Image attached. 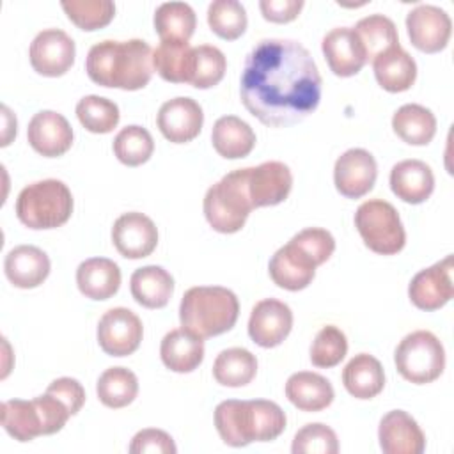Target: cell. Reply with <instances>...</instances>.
I'll return each instance as SVG.
<instances>
[{
	"mask_svg": "<svg viewBox=\"0 0 454 454\" xmlns=\"http://www.w3.org/2000/svg\"><path fill=\"white\" fill-rule=\"evenodd\" d=\"M321 74L309 50L293 39H262L245 59L239 94L262 124L291 126L321 99Z\"/></svg>",
	"mask_w": 454,
	"mask_h": 454,
	"instance_id": "cell-1",
	"label": "cell"
},
{
	"mask_svg": "<svg viewBox=\"0 0 454 454\" xmlns=\"http://www.w3.org/2000/svg\"><path fill=\"white\" fill-rule=\"evenodd\" d=\"M85 71L101 87L138 90L153 76V50L142 39H106L89 50Z\"/></svg>",
	"mask_w": 454,
	"mask_h": 454,
	"instance_id": "cell-2",
	"label": "cell"
},
{
	"mask_svg": "<svg viewBox=\"0 0 454 454\" xmlns=\"http://www.w3.org/2000/svg\"><path fill=\"white\" fill-rule=\"evenodd\" d=\"M215 426L231 447H245L250 442H270L286 429L284 410L266 399H227L215 408Z\"/></svg>",
	"mask_w": 454,
	"mask_h": 454,
	"instance_id": "cell-3",
	"label": "cell"
},
{
	"mask_svg": "<svg viewBox=\"0 0 454 454\" xmlns=\"http://www.w3.org/2000/svg\"><path fill=\"white\" fill-rule=\"evenodd\" d=\"M239 316L236 294L220 286L190 287L179 305L181 326L200 339L229 332Z\"/></svg>",
	"mask_w": 454,
	"mask_h": 454,
	"instance_id": "cell-4",
	"label": "cell"
},
{
	"mask_svg": "<svg viewBox=\"0 0 454 454\" xmlns=\"http://www.w3.org/2000/svg\"><path fill=\"white\" fill-rule=\"evenodd\" d=\"M69 417L67 406L48 392L30 401L11 399L2 403V426L18 442L53 434L66 426Z\"/></svg>",
	"mask_w": 454,
	"mask_h": 454,
	"instance_id": "cell-5",
	"label": "cell"
},
{
	"mask_svg": "<svg viewBox=\"0 0 454 454\" xmlns=\"http://www.w3.org/2000/svg\"><path fill=\"white\" fill-rule=\"evenodd\" d=\"M254 209L248 195V167L225 174L204 197V215L209 225L223 234L238 232Z\"/></svg>",
	"mask_w": 454,
	"mask_h": 454,
	"instance_id": "cell-6",
	"label": "cell"
},
{
	"mask_svg": "<svg viewBox=\"0 0 454 454\" xmlns=\"http://www.w3.org/2000/svg\"><path fill=\"white\" fill-rule=\"evenodd\" d=\"M73 213V195L59 179H43L25 186L16 199V215L28 229H55Z\"/></svg>",
	"mask_w": 454,
	"mask_h": 454,
	"instance_id": "cell-7",
	"label": "cell"
},
{
	"mask_svg": "<svg viewBox=\"0 0 454 454\" xmlns=\"http://www.w3.org/2000/svg\"><path fill=\"white\" fill-rule=\"evenodd\" d=\"M355 227L365 247L381 255H394L406 243V232L397 209L381 199H371L358 206Z\"/></svg>",
	"mask_w": 454,
	"mask_h": 454,
	"instance_id": "cell-8",
	"label": "cell"
},
{
	"mask_svg": "<svg viewBox=\"0 0 454 454\" xmlns=\"http://www.w3.org/2000/svg\"><path fill=\"white\" fill-rule=\"evenodd\" d=\"M394 362L404 380L424 385L434 381L443 372L445 351L434 333L417 330L397 344Z\"/></svg>",
	"mask_w": 454,
	"mask_h": 454,
	"instance_id": "cell-9",
	"label": "cell"
},
{
	"mask_svg": "<svg viewBox=\"0 0 454 454\" xmlns=\"http://www.w3.org/2000/svg\"><path fill=\"white\" fill-rule=\"evenodd\" d=\"M144 335L140 317L126 309L115 307L106 310L98 325V342L110 356H126L137 351Z\"/></svg>",
	"mask_w": 454,
	"mask_h": 454,
	"instance_id": "cell-10",
	"label": "cell"
},
{
	"mask_svg": "<svg viewBox=\"0 0 454 454\" xmlns=\"http://www.w3.org/2000/svg\"><path fill=\"white\" fill-rule=\"evenodd\" d=\"M74 41L60 28L39 32L30 44V64L43 76H62L74 62Z\"/></svg>",
	"mask_w": 454,
	"mask_h": 454,
	"instance_id": "cell-11",
	"label": "cell"
},
{
	"mask_svg": "<svg viewBox=\"0 0 454 454\" xmlns=\"http://www.w3.org/2000/svg\"><path fill=\"white\" fill-rule=\"evenodd\" d=\"M406 30L417 50L424 53H436L447 46L452 23L443 9L422 4L408 12Z\"/></svg>",
	"mask_w": 454,
	"mask_h": 454,
	"instance_id": "cell-12",
	"label": "cell"
},
{
	"mask_svg": "<svg viewBox=\"0 0 454 454\" xmlns=\"http://www.w3.org/2000/svg\"><path fill=\"white\" fill-rule=\"evenodd\" d=\"M378 165L374 156L365 149H348L333 167L335 188L348 199H360L369 193L376 183Z\"/></svg>",
	"mask_w": 454,
	"mask_h": 454,
	"instance_id": "cell-13",
	"label": "cell"
},
{
	"mask_svg": "<svg viewBox=\"0 0 454 454\" xmlns=\"http://www.w3.org/2000/svg\"><path fill=\"white\" fill-rule=\"evenodd\" d=\"M112 241L122 257L142 259L151 255L156 248L158 229L144 213H124L114 222Z\"/></svg>",
	"mask_w": 454,
	"mask_h": 454,
	"instance_id": "cell-14",
	"label": "cell"
},
{
	"mask_svg": "<svg viewBox=\"0 0 454 454\" xmlns=\"http://www.w3.org/2000/svg\"><path fill=\"white\" fill-rule=\"evenodd\" d=\"M293 328V312L280 300L266 298L254 305L248 319V335L261 348L278 346Z\"/></svg>",
	"mask_w": 454,
	"mask_h": 454,
	"instance_id": "cell-15",
	"label": "cell"
},
{
	"mask_svg": "<svg viewBox=\"0 0 454 454\" xmlns=\"http://www.w3.org/2000/svg\"><path fill=\"white\" fill-rule=\"evenodd\" d=\"M411 303L420 310H436L452 298V255L419 271L408 287Z\"/></svg>",
	"mask_w": 454,
	"mask_h": 454,
	"instance_id": "cell-16",
	"label": "cell"
},
{
	"mask_svg": "<svg viewBox=\"0 0 454 454\" xmlns=\"http://www.w3.org/2000/svg\"><path fill=\"white\" fill-rule=\"evenodd\" d=\"M156 122L167 140L174 144H184L200 133L204 114L195 99L174 98L160 106Z\"/></svg>",
	"mask_w": 454,
	"mask_h": 454,
	"instance_id": "cell-17",
	"label": "cell"
},
{
	"mask_svg": "<svg viewBox=\"0 0 454 454\" xmlns=\"http://www.w3.org/2000/svg\"><path fill=\"white\" fill-rule=\"evenodd\" d=\"M27 138L35 153L46 158H55L69 151L73 144V128L62 114L43 110L30 119Z\"/></svg>",
	"mask_w": 454,
	"mask_h": 454,
	"instance_id": "cell-18",
	"label": "cell"
},
{
	"mask_svg": "<svg viewBox=\"0 0 454 454\" xmlns=\"http://www.w3.org/2000/svg\"><path fill=\"white\" fill-rule=\"evenodd\" d=\"M380 447L385 454H420L426 436L417 420L403 410H392L380 420Z\"/></svg>",
	"mask_w": 454,
	"mask_h": 454,
	"instance_id": "cell-19",
	"label": "cell"
},
{
	"mask_svg": "<svg viewBox=\"0 0 454 454\" xmlns=\"http://www.w3.org/2000/svg\"><path fill=\"white\" fill-rule=\"evenodd\" d=\"M293 186V176L282 161H264L248 167V195L254 207L275 206L287 199Z\"/></svg>",
	"mask_w": 454,
	"mask_h": 454,
	"instance_id": "cell-20",
	"label": "cell"
},
{
	"mask_svg": "<svg viewBox=\"0 0 454 454\" xmlns=\"http://www.w3.org/2000/svg\"><path fill=\"white\" fill-rule=\"evenodd\" d=\"M323 55L337 76H353L356 74L367 62L365 50L349 27H337L330 30L321 43Z\"/></svg>",
	"mask_w": 454,
	"mask_h": 454,
	"instance_id": "cell-21",
	"label": "cell"
},
{
	"mask_svg": "<svg viewBox=\"0 0 454 454\" xmlns=\"http://www.w3.org/2000/svg\"><path fill=\"white\" fill-rule=\"evenodd\" d=\"M4 271L12 286L32 289L41 286L50 275V259L34 245H20L5 255Z\"/></svg>",
	"mask_w": 454,
	"mask_h": 454,
	"instance_id": "cell-22",
	"label": "cell"
},
{
	"mask_svg": "<svg viewBox=\"0 0 454 454\" xmlns=\"http://www.w3.org/2000/svg\"><path fill=\"white\" fill-rule=\"evenodd\" d=\"M390 188L401 200L420 204L434 190L433 170L420 160H403L390 170Z\"/></svg>",
	"mask_w": 454,
	"mask_h": 454,
	"instance_id": "cell-23",
	"label": "cell"
},
{
	"mask_svg": "<svg viewBox=\"0 0 454 454\" xmlns=\"http://www.w3.org/2000/svg\"><path fill=\"white\" fill-rule=\"evenodd\" d=\"M268 270L271 280L287 291L305 289L316 275L314 262L291 243L280 247L273 254Z\"/></svg>",
	"mask_w": 454,
	"mask_h": 454,
	"instance_id": "cell-24",
	"label": "cell"
},
{
	"mask_svg": "<svg viewBox=\"0 0 454 454\" xmlns=\"http://www.w3.org/2000/svg\"><path fill=\"white\" fill-rule=\"evenodd\" d=\"M76 284L87 298L108 300L119 291L121 270L106 257H90L78 266Z\"/></svg>",
	"mask_w": 454,
	"mask_h": 454,
	"instance_id": "cell-25",
	"label": "cell"
},
{
	"mask_svg": "<svg viewBox=\"0 0 454 454\" xmlns=\"http://www.w3.org/2000/svg\"><path fill=\"white\" fill-rule=\"evenodd\" d=\"M286 397L301 411H321L332 404L333 387L317 372L300 371L289 376Z\"/></svg>",
	"mask_w": 454,
	"mask_h": 454,
	"instance_id": "cell-26",
	"label": "cell"
},
{
	"mask_svg": "<svg viewBox=\"0 0 454 454\" xmlns=\"http://www.w3.org/2000/svg\"><path fill=\"white\" fill-rule=\"evenodd\" d=\"M160 356L170 371L192 372L204 358V340L184 328L170 330L161 339Z\"/></svg>",
	"mask_w": 454,
	"mask_h": 454,
	"instance_id": "cell-27",
	"label": "cell"
},
{
	"mask_svg": "<svg viewBox=\"0 0 454 454\" xmlns=\"http://www.w3.org/2000/svg\"><path fill=\"white\" fill-rule=\"evenodd\" d=\"M378 83L388 92L408 90L417 78V64L401 44L380 53L372 60Z\"/></svg>",
	"mask_w": 454,
	"mask_h": 454,
	"instance_id": "cell-28",
	"label": "cell"
},
{
	"mask_svg": "<svg viewBox=\"0 0 454 454\" xmlns=\"http://www.w3.org/2000/svg\"><path fill=\"white\" fill-rule=\"evenodd\" d=\"M342 383L353 397L372 399L385 387V372L378 358L369 353H358L346 364Z\"/></svg>",
	"mask_w": 454,
	"mask_h": 454,
	"instance_id": "cell-29",
	"label": "cell"
},
{
	"mask_svg": "<svg viewBox=\"0 0 454 454\" xmlns=\"http://www.w3.org/2000/svg\"><path fill=\"white\" fill-rule=\"evenodd\" d=\"M129 287L137 303L147 309H161L174 293V278L165 268L151 264L133 271Z\"/></svg>",
	"mask_w": 454,
	"mask_h": 454,
	"instance_id": "cell-30",
	"label": "cell"
},
{
	"mask_svg": "<svg viewBox=\"0 0 454 454\" xmlns=\"http://www.w3.org/2000/svg\"><path fill=\"white\" fill-rule=\"evenodd\" d=\"M211 142L215 151L227 158H245L255 145L254 129L236 115H223L213 124Z\"/></svg>",
	"mask_w": 454,
	"mask_h": 454,
	"instance_id": "cell-31",
	"label": "cell"
},
{
	"mask_svg": "<svg viewBox=\"0 0 454 454\" xmlns=\"http://www.w3.org/2000/svg\"><path fill=\"white\" fill-rule=\"evenodd\" d=\"M392 128L403 142L410 145H426L436 133V119L429 108L408 103L394 114Z\"/></svg>",
	"mask_w": 454,
	"mask_h": 454,
	"instance_id": "cell-32",
	"label": "cell"
},
{
	"mask_svg": "<svg viewBox=\"0 0 454 454\" xmlns=\"http://www.w3.org/2000/svg\"><path fill=\"white\" fill-rule=\"evenodd\" d=\"M193 48L184 41H161L153 51L154 71L167 82L188 83Z\"/></svg>",
	"mask_w": 454,
	"mask_h": 454,
	"instance_id": "cell-33",
	"label": "cell"
},
{
	"mask_svg": "<svg viewBox=\"0 0 454 454\" xmlns=\"http://www.w3.org/2000/svg\"><path fill=\"white\" fill-rule=\"evenodd\" d=\"M257 372V358L245 348H229L218 353L213 376L223 387H245Z\"/></svg>",
	"mask_w": 454,
	"mask_h": 454,
	"instance_id": "cell-34",
	"label": "cell"
},
{
	"mask_svg": "<svg viewBox=\"0 0 454 454\" xmlns=\"http://www.w3.org/2000/svg\"><path fill=\"white\" fill-rule=\"evenodd\" d=\"M197 18L184 2H165L154 12V30L161 41H184L193 35Z\"/></svg>",
	"mask_w": 454,
	"mask_h": 454,
	"instance_id": "cell-35",
	"label": "cell"
},
{
	"mask_svg": "<svg viewBox=\"0 0 454 454\" xmlns=\"http://www.w3.org/2000/svg\"><path fill=\"white\" fill-rule=\"evenodd\" d=\"M353 30L365 50L367 62H372L380 53L399 44V35L394 21L383 14H371L362 18Z\"/></svg>",
	"mask_w": 454,
	"mask_h": 454,
	"instance_id": "cell-36",
	"label": "cell"
},
{
	"mask_svg": "<svg viewBox=\"0 0 454 454\" xmlns=\"http://www.w3.org/2000/svg\"><path fill=\"white\" fill-rule=\"evenodd\" d=\"M99 401L108 408H124L135 401L138 394V380L126 367L106 369L96 385Z\"/></svg>",
	"mask_w": 454,
	"mask_h": 454,
	"instance_id": "cell-37",
	"label": "cell"
},
{
	"mask_svg": "<svg viewBox=\"0 0 454 454\" xmlns=\"http://www.w3.org/2000/svg\"><path fill=\"white\" fill-rule=\"evenodd\" d=\"M154 151V140L151 133L137 124L122 128L114 138V153L117 160L128 167H138L145 163Z\"/></svg>",
	"mask_w": 454,
	"mask_h": 454,
	"instance_id": "cell-38",
	"label": "cell"
},
{
	"mask_svg": "<svg viewBox=\"0 0 454 454\" xmlns=\"http://www.w3.org/2000/svg\"><path fill=\"white\" fill-rule=\"evenodd\" d=\"M211 30L227 41H234L247 30V11L238 0H215L207 7Z\"/></svg>",
	"mask_w": 454,
	"mask_h": 454,
	"instance_id": "cell-39",
	"label": "cell"
},
{
	"mask_svg": "<svg viewBox=\"0 0 454 454\" xmlns=\"http://www.w3.org/2000/svg\"><path fill=\"white\" fill-rule=\"evenodd\" d=\"M78 121L90 133H110L119 122V106L101 96H85L76 105Z\"/></svg>",
	"mask_w": 454,
	"mask_h": 454,
	"instance_id": "cell-40",
	"label": "cell"
},
{
	"mask_svg": "<svg viewBox=\"0 0 454 454\" xmlns=\"http://www.w3.org/2000/svg\"><path fill=\"white\" fill-rule=\"evenodd\" d=\"M227 60L225 55L211 44H200L193 48L190 85L197 89H209L220 83L225 74Z\"/></svg>",
	"mask_w": 454,
	"mask_h": 454,
	"instance_id": "cell-41",
	"label": "cell"
},
{
	"mask_svg": "<svg viewBox=\"0 0 454 454\" xmlns=\"http://www.w3.org/2000/svg\"><path fill=\"white\" fill-rule=\"evenodd\" d=\"M60 5L67 18L82 30L103 28L115 16V5L110 0H64Z\"/></svg>",
	"mask_w": 454,
	"mask_h": 454,
	"instance_id": "cell-42",
	"label": "cell"
},
{
	"mask_svg": "<svg viewBox=\"0 0 454 454\" xmlns=\"http://www.w3.org/2000/svg\"><path fill=\"white\" fill-rule=\"evenodd\" d=\"M346 353H348L346 335L337 326L328 325L317 332L310 346V362L316 367L328 369L340 364Z\"/></svg>",
	"mask_w": 454,
	"mask_h": 454,
	"instance_id": "cell-43",
	"label": "cell"
},
{
	"mask_svg": "<svg viewBox=\"0 0 454 454\" xmlns=\"http://www.w3.org/2000/svg\"><path fill=\"white\" fill-rule=\"evenodd\" d=\"M291 450L293 454H337V434L321 422L307 424L294 434Z\"/></svg>",
	"mask_w": 454,
	"mask_h": 454,
	"instance_id": "cell-44",
	"label": "cell"
},
{
	"mask_svg": "<svg viewBox=\"0 0 454 454\" xmlns=\"http://www.w3.org/2000/svg\"><path fill=\"white\" fill-rule=\"evenodd\" d=\"M289 243L294 245L305 257H309L314 262V266H319L325 261H328L335 250L333 236L321 227H307L294 234Z\"/></svg>",
	"mask_w": 454,
	"mask_h": 454,
	"instance_id": "cell-45",
	"label": "cell"
},
{
	"mask_svg": "<svg viewBox=\"0 0 454 454\" xmlns=\"http://www.w3.org/2000/svg\"><path fill=\"white\" fill-rule=\"evenodd\" d=\"M176 443L172 436L161 429H142L138 431L129 445V452L144 454V452H158V454H174Z\"/></svg>",
	"mask_w": 454,
	"mask_h": 454,
	"instance_id": "cell-46",
	"label": "cell"
},
{
	"mask_svg": "<svg viewBox=\"0 0 454 454\" xmlns=\"http://www.w3.org/2000/svg\"><path fill=\"white\" fill-rule=\"evenodd\" d=\"M46 392L60 399L67 406L71 415H76L85 403V390L82 383L74 378H59L51 381Z\"/></svg>",
	"mask_w": 454,
	"mask_h": 454,
	"instance_id": "cell-47",
	"label": "cell"
},
{
	"mask_svg": "<svg viewBox=\"0 0 454 454\" xmlns=\"http://www.w3.org/2000/svg\"><path fill=\"white\" fill-rule=\"evenodd\" d=\"M303 7V0H261L259 9L264 20L273 23L293 21Z\"/></svg>",
	"mask_w": 454,
	"mask_h": 454,
	"instance_id": "cell-48",
	"label": "cell"
}]
</instances>
